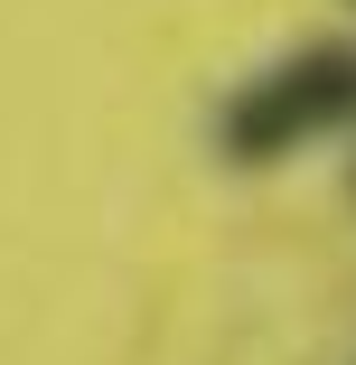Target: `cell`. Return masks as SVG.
Wrapping results in <instances>:
<instances>
[{
    "label": "cell",
    "mask_w": 356,
    "mask_h": 365,
    "mask_svg": "<svg viewBox=\"0 0 356 365\" xmlns=\"http://www.w3.org/2000/svg\"><path fill=\"white\" fill-rule=\"evenodd\" d=\"M347 122H356V47L310 38V47H291L281 66H263V76H244L225 94L216 140H225L235 169H281L291 150H310V140H328Z\"/></svg>",
    "instance_id": "cell-1"
}]
</instances>
